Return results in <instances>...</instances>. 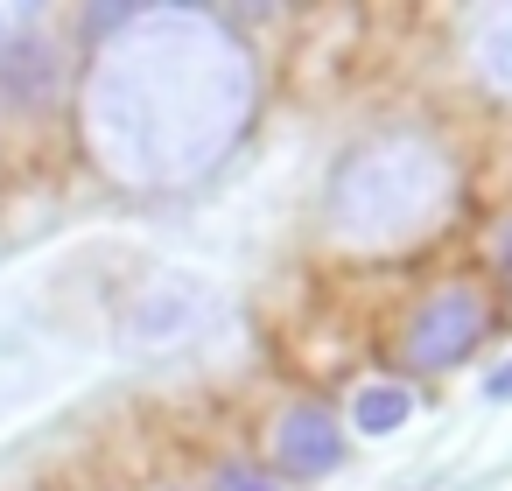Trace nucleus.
<instances>
[{
  "instance_id": "f03ea898",
  "label": "nucleus",
  "mask_w": 512,
  "mask_h": 491,
  "mask_svg": "<svg viewBox=\"0 0 512 491\" xmlns=\"http://www.w3.org/2000/svg\"><path fill=\"white\" fill-rule=\"evenodd\" d=\"M344 463V428L323 400H295L281 421H274V470L309 484V477H330Z\"/></svg>"
},
{
  "instance_id": "20e7f679",
  "label": "nucleus",
  "mask_w": 512,
  "mask_h": 491,
  "mask_svg": "<svg viewBox=\"0 0 512 491\" xmlns=\"http://www.w3.org/2000/svg\"><path fill=\"white\" fill-rule=\"evenodd\" d=\"M407 414H414V393L400 379H379V386H365L351 400V428L358 435H393V428H407Z\"/></svg>"
},
{
  "instance_id": "0eeeda50",
  "label": "nucleus",
  "mask_w": 512,
  "mask_h": 491,
  "mask_svg": "<svg viewBox=\"0 0 512 491\" xmlns=\"http://www.w3.org/2000/svg\"><path fill=\"white\" fill-rule=\"evenodd\" d=\"M484 400H512V358H505V365L484 379Z\"/></svg>"
},
{
  "instance_id": "f257e3e1",
  "label": "nucleus",
  "mask_w": 512,
  "mask_h": 491,
  "mask_svg": "<svg viewBox=\"0 0 512 491\" xmlns=\"http://www.w3.org/2000/svg\"><path fill=\"white\" fill-rule=\"evenodd\" d=\"M477 337H484V295L449 281L407 316V365L414 372H449L477 351Z\"/></svg>"
},
{
  "instance_id": "6e6552de",
  "label": "nucleus",
  "mask_w": 512,
  "mask_h": 491,
  "mask_svg": "<svg viewBox=\"0 0 512 491\" xmlns=\"http://www.w3.org/2000/svg\"><path fill=\"white\" fill-rule=\"evenodd\" d=\"M498 267H505V274H512V225H505V232H498Z\"/></svg>"
},
{
  "instance_id": "423d86ee",
  "label": "nucleus",
  "mask_w": 512,
  "mask_h": 491,
  "mask_svg": "<svg viewBox=\"0 0 512 491\" xmlns=\"http://www.w3.org/2000/svg\"><path fill=\"white\" fill-rule=\"evenodd\" d=\"M484 57H491V78L498 85H512V15L491 29V43H484Z\"/></svg>"
},
{
  "instance_id": "39448f33",
  "label": "nucleus",
  "mask_w": 512,
  "mask_h": 491,
  "mask_svg": "<svg viewBox=\"0 0 512 491\" xmlns=\"http://www.w3.org/2000/svg\"><path fill=\"white\" fill-rule=\"evenodd\" d=\"M211 491H281V484H274V470H260V463H246V456H232V463H218V470H211Z\"/></svg>"
},
{
  "instance_id": "7ed1b4c3",
  "label": "nucleus",
  "mask_w": 512,
  "mask_h": 491,
  "mask_svg": "<svg viewBox=\"0 0 512 491\" xmlns=\"http://www.w3.org/2000/svg\"><path fill=\"white\" fill-rule=\"evenodd\" d=\"M0 92H8L15 106H43L57 92V57L43 36H15L0 43Z\"/></svg>"
}]
</instances>
